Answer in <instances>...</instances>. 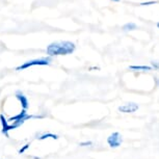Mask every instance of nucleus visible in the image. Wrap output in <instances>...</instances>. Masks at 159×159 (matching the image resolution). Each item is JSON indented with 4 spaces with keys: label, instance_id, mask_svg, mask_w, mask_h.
<instances>
[{
    "label": "nucleus",
    "instance_id": "nucleus-1",
    "mask_svg": "<svg viewBox=\"0 0 159 159\" xmlns=\"http://www.w3.org/2000/svg\"><path fill=\"white\" fill-rule=\"evenodd\" d=\"M75 50V45L69 41H59L51 43L47 47V54L49 56L55 55H68L73 53Z\"/></svg>",
    "mask_w": 159,
    "mask_h": 159
},
{
    "label": "nucleus",
    "instance_id": "nucleus-2",
    "mask_svg": "<svg viewBox=\"0 0 159 159\" xmlns=\"http://www.w3.org/2000/svg\"><path fill=\"white\" fill-rule=\"evenodd\" d=\"M106 143H107V146L111 149H118L120 147L122 146V143H123V136L121 135V133L118 131L116 132H112L110 133L106 139Z\"/></svg>",
    "mask_w": 159,
    "mask_h": 159
},
{
    "label": "nucleus",
    "instance_id": "nucleus-3",
    "mask_svg": "<svg viewBox=\"0 0 159 159\" xmlns=\"http://www.w3.org/2000/svg\"><path fill=\"white\" fill-rule=\"evenodd\" d=\"M51 58H40V59H34V61H29L24 62L23 65L19 66L17 68V71H21V70H25L29 67H34V66H48L50 64Z\"/></svg>",
    "mask_w": 159,
    "mask_h": 159
},
{
    "label": "nucleus",
    "instance_id": "nucleus-4",
    "mask_svg": "<svg viewBox=\"0 0 159 159\" xmlns=\"http://www.w3.org/2000/svg\"><path fill=\"white\" fill-rule=\"evenodd\" d=\"M139 108V104L134 103V102H128V103H125L121 105V106H119L118 109L122 113H133Z\"/></svg>",
    "mask_w": 159,
    "mask_h": 159
},
{
    "label": "nucleus",
    "instance_id": "nucleus-5",
    "mask_svg": "<svg viewBox=\"0 0 159 159\" xmlns=\"http://www.w3.org/2000/svg\"><path fill=\"white\" fill-rule=\"evenodd\" d=\"M0 123H1V127H2V134L5 135L7 137H10V131L13 130L11 129V125L8 124V120L5 119V116L3 115H0Z\"/></svg>",
    "mask_w": 159,
    "mask_h": 159
},
{
    "label": "nucleus",
    "instance_id": "nucleus-6",
    "mask_svg": "<svg viewBox=\"0 0 159 159\" xmlns=\"http://www.w3.org/2000/svg\"><path fill=\"white\" fill-rule=\"evenodd\" d=\"M15 96H16L17 100L20 102L21 106H22V109H26V110H27V108L29 107V103H28V100H27V98H26V96L24 95L22 92H20V91H18Z\"/></svg>",
    "mask_w": 159,
    "mask_h": 159
},
{
    "label": "nucleus",
    "instance_id": "nucleus-7",
    "mask_svg": "<svg viewBox=\"0 0 159 159\" xmlns=\"http://www.w3.org/2000/svg\"><path fill=\"white\" fill-rule=\"evenodd\" d=\"M37 139L39 140H45V139H58L59 136L57 135V134L55 133H52V132H44V133L40 134V135H38Z\"/></svg>",
    "mask_w": 159,
    "mask_h": 159
},
{
    "label": "nucleus",
    "instance_id": "nucleus-8",
    "mask_svg": "<svg viewBox=\"0 0 159 159\" xmlns=\"http://www.w3.org/2000/svg\"><path fill=\"white\" fill-rule=\"evenodd\" d=\"M129 69L133 71H152L153 70V68L150 67V66H130Z\"/></svg>",
    "mask_w": 159,
    "mask_h": 159
},
{
    "label": "nucleus",
    "instance_id": "nucleus-9",
    "mask_svg": "<svg viewBox=\"0 0 159 159\" xmlns=\"http://www.w3.org/2000/svg\"><path fill=\"white\" fill-rule=\"evenodd\" d=\"M134 29H136V25L134 23H127L123 26V30H125V31L134 30Z\"/></svg>",
    "mask_w": 159,
    "mask_h": 159
},
{
    "label": "nucleus",
    "instance_id": "nucleus-10",
    "mask_svg": "<svg viewBox=\"0 0 159 159\" xmlns=\"http://www.w3.org/2000/svg\"><path fill=\"white\" fill-rule=\"evenodd\" d=\"M30 148V143H25L22 148H20L19 149V151H18V154H24L27 150Z\"/></svg>",
    "mask_w": 159,
    "mask_h": 159
},
{
    "label": "nucleus",
    "instance_id": "nucleus-11",
    "mask_svg": "<svg viewBox=\"0 0 159 159\" xmlns=\"http://www.w3.org/2000/svg\"><path fill=\"white\" fill-rule=\"evenodd\" d=\"M79 146L81 147V148H89V147L93 146V142H92V140H84V142H80Z\"/></svg>",
    "mask_w": 159,
    "mask_h": 159
},
{
    "label": "nucleus",
    "instance_id": "nucleus-12",
    "mask_svg": "<svg viewBox=\"0 0 159 159\" xmlns=\"http://www.w3.org/2000/svg\"><path fill=\"white\" fill-rule=\"evenodd\" d=\"M152 68L155 69V70L159 71V61H152Z\"/></svg>",
    "mask_w": 159,
    "mask_h": 159
},
{
    "label": "nucleus",
    "instance_id": "nucleus-13",
    "mask_svg": "<svg viewBox=\"0 0 159 159\" xmlns=\"http://www.w3.org/2000/svg\"><path fill=\"white\" fill-rule=\"evenodd\" d=\"M34 159H41V158H39V157H34Z\"/></svg>",
    "mask_w": 159,
    "mask_h": 159
},
{
    "label": "nucleus",
    "instance_id": "nucleus-14",
    "mask_svg": "<svg viewBox=\"0 0 159 159\" xmlns=\"http://www.w3.org/2000/svg\"><path fill=\"white\" fill-rule=\"evenodd\" d=\"M157 27L159 28V23H157Z\"/></svg>",
    "mask_w": 159,
    "mask_h": 159
},
{
    "label": "nucleus",
    "instance_id": "nucleus-15",
    "mask_svg": "<svg viewBox=\"0 0 159 159\" xmlns=\"http://www.w3.org/2000/svg\"><path fill=\"white\" fill-rule=\"evenodd\" d=\"M113 1H120V0H113Z\"/></svg>",
    "mask_w": 159,
    "mask_h": 159
}]
</instances>
